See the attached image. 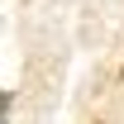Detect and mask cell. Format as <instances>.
Segmentation results:
<instances>
[{
  "instance_id": "6da1fadb",
  "label": "cell",
  "mask_w": 124,
  "mask_h": 124,
  "mask_svg": "<svg viewBox=\"0 0 124 124\" xmlns=\"http://www.w3.org/2000/svg\"><path fill=\"white\" fill-rule=\"evenodd\" d=\"M10 119V91H0V124Z\"/></svg>"
}]
</instances>
